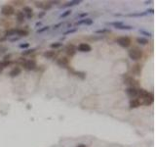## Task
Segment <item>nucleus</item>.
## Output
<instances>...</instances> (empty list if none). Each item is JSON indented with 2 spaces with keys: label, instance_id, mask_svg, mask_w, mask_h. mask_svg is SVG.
<instances>
[{
  "label": "nucleus",
  "instance_id": "34",
  "mask_svg": "<svg viewBox=\"0 0 156 147\" xmlns=\"http://www.w3.org/2000/svg\"><path fill=\"white\" fill-rule=\"evenodd\" d=\"M11 64V62L10 61H3L2 62V65H3V67L4 68H6V67H8V66Z\"/></svg>",
  "mask_w": 156,
  "mask_h": 147
},
{
  "label": "nucleus",
  "instance_id": "40",
  "mask_svg": "<svg viewBox=\"0 0 156 147\" xmlns=\"http://www.w3.org/2000/svg\"><path fill=\"white\" fill-rule=\"evenodd\" d=\"M45 14H46V12H41L40 14H38V18L40 19V18H42V17L45 16Z\"/></svg>",
  "mask_w": 156,
  "mask_h": 147
},
{
  "label": "nucleus",
  "instance_id": "32",
  "mask_svg": "<svg viewBox=\"0 0 156 147\" xmlns=\"http://www.w3.org/2000/svg\"><path fill=\"white\" fill-rule=\"evenodd\" d=\"M19 47L20 48H28L29 47V43H27V42H26V43H22V44H20L19 45Z\"/></svg>",
  "mask_w": 156,
  "mask_h": 147
},
{
  "label": "nucleus",
  "instance_id": "37",
  "mask_svg": "<svg viewBox=\"0 0 156 147\" xmlns=\"http://www.w3.org/2000/svg\"><path fill=\"white\" fill-rule=\"evenodd\" d=\"M10 58H11V55H10V54H9V55H6V56L4 57V61H9Z\"/></svg>",
  "mask_w": 156,
  "mask_h": 147
},
{
  "label": "nucleus",
  "instance_id": "9",
  "mask_svg": "<svg viewBox=\"0 0 156 147\" xmlns=\"http://www.w3.org/2000/svg\"><path fill=\"white\" fill-rule=\"evenodd\" d=\"M57 64L59 67L61 68H67L68 67V64H69V60L66 58V57H62L60 58L58 61H57Z\"/></svg>",
  "mask_w": 156,
  "mask_h": 147
},
{
  "label": "nucleus",
  "instance_id": "39",
  "mask_svg": "<svg viewBox=\"0 0 156 147\" xmlns=\"http://www.w3.org/2000/svg\"><path fill=\"white\" fill-rule=\"evenodd\" d=\"M51 6H52L51 4H48V5L45 4V6H44V10H49V9L51 8Z\"/></svg>",
  "mask_w": 156,
  "mask_h": 147
},
{
  "label": "nucleus",
  "instance_id": "13",
  "mask_svg": "<svg viewBox=\"0 0 156 147\" xmlns=\"http://www.w3.org/2000/svg\"><path fill=\"white\" fill-rule=\"evenodd\" d=\"M56 55H57V53H56L55 51H53V50H48V51H45V52L43 53V57L46 58V59H49V60L55 58Z\"/></svg>",
  "mask_w": 156,
  "mask_h": 147
},
{
  "label": "nucleus",
  "instance_id": "21",
  "mask_svg": "<svg viewBox=\"0 0 156 147\" xmlns=\"http://www.w3.org/2000/svg\"><path fill=\"white\" fill-rule=\"evenodd\" d=\"M146 15H148V14H147V12L145 11V12H139V13L128 14V15H126V16L127 17H144V16H146Z\"/></svg>",
  "mask_w": 156,
  "mask_h": 147
},
{
  "label": "nucleus",
  "instance_id": "42",
  "mask_svg": "<svg viewBox=\"0 0 156 147\" xmlns=\"http://www.w3.org/2000/svg\"><path fill=\"white\" fill-rule=\"evenodd\" d=\"M3 69H4V67H3V65H2V62H0V73H2Z\"/></svg>",
  "mask_w": 156,
  "mask_h": 147
},
{
  "label": "nucleus",
  "instance_id": "15",
  "mask_svg": "<svg viewBox=\"0 0 156 147\" xmlns=\"http://www.w3.org/2000/svg\"><path fill=\"white\" fill-rule=\"evenodd\" d=\"M125 83L128 84V85H130V87H135L138 84V82L134 78H127L125 80Z\"/></svg>",
  "mask_w": 156,
  "mask_h": 147
},
{
  "label": "nucleus",
  "instance_id": "26",
  "mask_svg": "<svg viewBox=\"0 0 156 147\" xmlns=\"http://www.w3.org/2000/svg\"><path fill=\"white\" fill-rule=\"evenodd\" d=\"M49 29H50V27H48V26L42 27L41 29H38V30H37V33H44V32H47V31H49Z\"/></svg>",
  "mask_w": 156,
  "mask_h": 147
},
{
  "label": "nucleus",
  "instance_id": "1",
  "mask_svg": "<svg viewBox=\"0 0 156 147\" xmlns=\"http://www.w3.org/2000/svg\"><path fill=\"white\" fill-rule=\"evenodd\" d=\"M128 56H129V58H130L131 60H133V61H139V60L141 59V57H142V52H141V50L139 48H133V49H131V50H129Z\"/></svg>",
  "mask_w": 156,
  "mask_h": 147
},
{
  "label": "nucleus",
  "instance_id": "36",
  "mask_svg": "<svg viewBox=\"0 0 156 147\" xmlns=\"http://www.w3.org/2000/svg\"><path fill=\"white\" fill-rule=\"evenodd\" d=\"M88 15L87 13H83V14H79V15H77L76 17H78V18H84V17H86Z\"/></svg>",
  "mask_w": 156,
  "mask_h": 147
},
{
  "label": "nucleus",
  "instance_id": "18",
  "mask_svg": "<svg viewBox=\"0 0 156 147\" xmlns=\"http://www.w3.org/2000/svg\"><path fill=\"white\" fill-rule=\"evenodd\" d=\"M130 108L131 109H134V108H138V107H140V100H138V99H133V100H131L130 101Z\"/></svg>",
  "mask_w": 156,
  "mask_h": 147
},
{
  "label": "nucleus",
  "instance_id": "22",
  "mask_svg": "<svg viewBox=\"0 0 156 147\" xmlns=\"http://www.w3.org/2000/svg\"><path fill=\"white\" fill-rule=\"evenodd\" d=\"M137 42L141 44V45H145V44L148 43V40L146 38H144V37H138L137 38Z\"/></svg>",
  "mask_w": 156,
  "mask_h": 147
},
{
  "label": "nucleus",
  "instance_id": "29",
  "mask_svg": "<svg viewBox=\"0 0 156 147\" xmlns=\"http://www.w3.org/2000/svg\"><path fill=\"white\" fill-rule=\"evenodd\" d=\"M76 31H77V29H76V28H74V29H69L68 31H66V32H64V33H63V34H64V35H67V34H70V33H75Z\"/></svg>",
  "mask_w": 156,
  "mask_h": 147
},
{
  "label": "nucleus",
  "instance_id": "20",
  "mask_svg": "<svg viewBox=\"0 0 156 147\" xmlns=\"http://www.w3.org/2000/svg\"><path fill=\"white\" fill-rule=\"evenodd\" d=\"M16 31H17V29H10V30H7L6 32H5V36L6 37H10V36H14L16 35Z\"/></svg>",
  "mask_w": 156,
  "mask_h": 147
},
{
  "label": "nucleus",
  "instance_id": "38",
  "mask_svg": "<svg viewBox=\"0 0 156 147\" xmlns=\"http://www.w3.org/2000/svg\"><path fill=\"white\" fill-rule=\"evenodd\" d=\"M19 39H20V37H19V36H17V37H13V38H11V39H10V41H11V42H13V41H17V40H19Z\"/></svg>",
  "mask_w": 156,
  "mask_h": 147
},
{
  "label": "nucleus",
  "instance_id": "45",
  "mask_svg": "<svg viewBox=\"0 0 156 147\" xmlns=\"http://www.w3.org/2000/svg\"><path fill=\"white\" fill-rule=\"evenodd\" d=\"M149 3H151V1H145V4H149Z\"/></svg>",
  "mask_w": 156,
  "mask_h": 147
},
{
  "label": "nucleus",
  "instance_id": "35",
  "mask_svg": "<svg viewBox=\"0 0 156 147\" xmlns=\"http://www.w3.org/2000/svg\"><path fill=\"white\" fill-rule=\"evenodd\" d=\"M62 23H59V24H56V25L53 27V29H54V30H58V29H59L60 27H62Z\"/></svg>",
  "mask_w": 156,
  "mask_h": 147
},
{
  "label": "nucleus",
  "instance_id": "5",
  "mask_svg": "<svg viewBox=\"0 0 156 147\" xmlns=\"http://www.w3.org/2000/svg\"><path fill=\"white\" fill-rule=\"evenodd\" d=\"M23 67L26 71H31L36 68V62L34 60H26V62L23 64Z\"/></svg>",
  "mask_w": 156,
  "mask_h": 147
},
{
  "label": "nucleus",
  "instance_id": "4",
  "mask_svg": "<svg viewBox=\"0 0 156 147\" xmlns=\"http://www.w3.org/2000/svg\"><path fill=\"white\" fill-rule=\"evenodd\" d=\"M131 38L130 37H128V36H122V37H119L118 39H117V43L120 45V46H122V47H124V48H127V47H129L130 45H131Z\"/></svg>",
  "mask_w": 156,
  "mask_h": 147
},
{
  "label": "nucleus",
  "instance_id": "2",
  "mask_svg": "<svg viewBox=\"0 0 156 147\" xmlns=\"http://www.w3.org/2000/svg\"><path fill=\"white\" fill-rule=\"evenodd\" d=\"M107 25L114 27L117 30H126V31H130V30H134L135 28L133 26H129V25H125L122 22H112V23H107Z\"/></svg>",
  "mask_w": 156,
  "mask_h": 147
},
{
  "label": "nucleus",
  "instance_id": "12",
  "mask_svg": "<svg viewBox=\"0 0 156 147\" xmlns=\"http://www.w3.org/2000/svg\"><path fill=\"white\" fill-rule=\"evenodd\" d=\"M21 73H22V69H21L20 67H15V68H13V69L10 71L9 76H10L11 78H15V77H18Z\"/></svg>",
  "mask_w": 156,
  "mask_h": 147
},
{
  "label": "nucleus",
  "instance_id": "8",
  "mask_svg": "<svg viewBox=\"0 0 156 147\" xmlns=\"http://www.w3.org/2000/svg\"><path fill=\"white\" fill-rule=\"evenodd\" d=\"M126 93L130 98H136L138 96V89L136 87H128L126 89Z\"/></svg>",
  "mask_w": 156,
  "mask_h": 147
},
{
  "label": "nucleus",
  "instance_id": "31",
  "mask_svg": "<svg viewBox=\"0 0 156 147\" xmlns=\"http://www.w3.org/2000/svg\"><path fill=\"white\" fill-rule=\"evenodd\" d=\"M35 6H36L37 8L44 9V6H45V4H44L43 2H35Z\"/></svg>",
  "mask_w": 156,
  "mask_h": 147
},
{
  "label": "nucleus",
  "instance_id": "11",
  "mask_svg": "<svg viewBox=\"0 0 156 147\" xmlns=\"http://www.w3.org/2000/svg\"><path fill=\"white\" fill-rule=\"evenodd\" d=\"M65 52H66V54H67L68 56L72 57V56L75 54V52H76V48L74 47L73 44H68V45L66 46V48H65Z\"/></svg>",
  "mask_w": 156,
  "mask_h": 147
},
{
  "label": "nucleus",
  "instance_id": "23",
  "mask_svg": "<svg viewBox=\"0 0 156 147\" xmlns=\"http://www.w3.org/2000/svg\"><path fill=\"white\" fill-rule=\"evenodd\" d=\"M34 51H35V48L26 49V50H25V51H23V52H22V55H23V56H27V55H30V54H32Z\"/></svg>",
  "mask_w": 156,
  "mask_h": 147
},
{
  "label": "nucleus",
  "instance_id": "28",
  "mask_svg": "<svg viewBox=\"0 0 156 147\" xmlns=\"http://www.w3.org/2000/svg\"><path fill=\"white\" fill-rule=\"evenodd\" d=\"M136 75H139L140 74V65H136L134 68H133V70H132Z\"/></svg>",
  "mask_w": 156,
  "mask_h": 147
},
{
  "label": "nucleus",
  "instance_id": "10",
  "mask_svg": "<svg viewBox=\"0 0 156 147\" xmlns=\"http://www.w3.org/2000/svg\"><path fill=\"white\" fill-rule=\"evenodd\" d=\"M94 21L92 19H89V18H85V19H82L80 21H78L75 23V26H81V25H86V26H91L93 25Z\"/></svg>",
  "mask_w": 156,
  "mask_h": 147
},
{
  "label": "nucleus",
  "instance_id": "24",
  "mask_svg": "<svg viewBox=\"0 0 156 147\" xmlns=\"http://www.w3.org/2000/svg\"><path fill=\"white\" fill-rule=\"evenodd\" d=\"M62 46V42H54V43H51L50 44V47L53 49H57V48H60Z\"/></svg>",
  "mask_w": 156,
  "mask_h": 147
},
{
  "label": "nucleus",
  "instance_id": "41",
  "mask_svg": "<svg viewBox=\"0 0 156 147\" xmlns=\"http://www.w3.org/2000/svg\"><path fill=\"white\" fill-rule=\"evenodd\" d=\"M59 3H60V1H51V2H50L51 5H52V4H55V5H56V4H59Z\"/></svg>",
  "mask_w": 156,
  "mask_h": 147
},
{
  "label": "nucleus",
  "instance_id": "6",
  "mask_svg": "<svg viewBox=\"0 0 156 147\" xmlns=\"http://www.w3.org/2000/svg\"><path fill=\"white\" fill-rule=\"evenodd\" d=\"M78 51L79 52H82V53H88L92 50V47L90 44L88 43H80L79 46H78Z\"/></svg>",
  "mask_w": 156,
  "mask_h": 147
},
{
  "label": "nucleus",
  "instance_id": "27",
  "mask_svg": "<svg viewBox=\"0 0 156 147\" xmlns=\"http://www.w3.org/2000/svg\"><path fill=\"white\" fill-rule=\"evenodd\" d=\"M140 33L142 34V35H144V36H148V37L152 36V33H148V32H146V31H144V30H140Z\"/></svg>",
  "mask_w": 156,
  "mask_h": 147
},
{
  "label": "nucleus",
  "instance_id": "25",
  "mask_svg": "<svg viewBox=\"0 0 156 147\" xmlns=\"http://www.w3.org/2000/svg\"><path fill=\"white\" fill-rule=\"evenodd\" d=\"M70 14H71V10H66V11H64L63 13H62V14L60 15V19H62V18H66V17L69 16Z\"/></svg>",
  "mask_w": 156,
  "mask_h": 147
},
{
  "label": "nucleus",
  "instance_id": "3",
  "mask_svg": "<svg viewBox=\"0 0 156 147\" xmlns=\"http://www.w3.org/2000/svg\"><path fill=\"white\" fill-rule=\"evenodd\" d=\"M1 13H2V15H4V16H12V15H14L15 14V9H14V7L13 6H11V5H4L2 8H1Z\"/></svg>",
  "mask_w": 156,
  "mask_h": 147
},
{
  "label": "nucleus",
  "instance_id": "30",
  "mask_svg": "<svg viewBox=\"0 0 156 147\" xmlns=\"http://www.w3.org/2000/svg\"><path fill=\"white\" fill-rule=\"evenodd\" d=\"M110 31L107 29H102V30H98V31H95V33H109Z\"/></svg>",
  "mask_w": 156,
  "mask_h": 147
},
{
  "label": "nucleus",
  "instance_id": "44",
  "mask_svg": "<svg viewBox=\"0 0 156 147\" xmlns=\"http://www.w3.org/2000/svg\"><path fill=\"white\" fill-rule=\"evenodd\" d=\"M76 147H86V145L85 144H78Z\"/></svg>",
  "mask_w": 156,
  "mask_h": 147
},
{
  "label": "nucleus",
  "instance_id": "7",
  "mask_svg": "<svg viewBox=\"0 0 156 147\" xmlns=\"http://www.w3.org/2000/svg\"><path fill=\"white\" fill-rule=\"evenodd\" d=\"M138 96L140 98H142L143 100H145V99L151 97V96H153V95H152V93L146 91L145 89H138Z\"/></svg>",
  "mask_w": 156,
  "mask_h": 147
},
{
  "label": "nucleus",
  "instance_id": "43",
  "mask_svg": "<svg viewBox=\"0 0 156 147\" xmlns=\"http://www.w3.org/2000/svg\"><path fill=\"white\" fill-rule=\"evenodd\" d=\"M40 26H41V22H38V23H36V25H35L36 28H38V27H40Z\"/></svg>",
  "mask_w": 156,
  "mask_h": 147
},
{
  "label": "nucleus",
  "instance_id": "19",
  "mask_svg": "<svg viewBox=\"0 0 156 147\" xmlns=\"http://www.w3.org/2000/svg\"><path fill=\"white\" fill-rule=\"evenodd\" d=\"M16 34L19 36H27L28 35V31L24 30V29H17Z\"/></svg>",
  "mask_w": 156,
  "mask_h": 147
},
{
  "label": "nucleus",
  "instance_id": "14",
  "mask_svg": "<svg viewBox=\"0 0 156 147\" xmlns=\"http://www.w3.org/2000/svg\"><path fill=\"white\" fill-rule=\"evenodd\" d=\"M16 18H17V21L19 23H24L25 22V19H26V15L24 14L23 11H17L16 13Z\"/></svg>",
  "mask_w": 156,
  "mask_h": 147
},
{
  "label": "nucleus",
  "instance_id": "17",
  "mask_svg": "<svg viewBox=\"0 0 156 147\" xmlns=\"http://www.w3.org/2000/svg\"><path fill=\"white\" fill-rule=\"evenodd\" d=\"M82 1L81 0H72V1H69L67 3H65L64 5H62V8H66V7H72V6H75V5H79Z\"/></svg>",
  "mask_w": 156,
  "mask_h": 147
},
{
  "label": "nucleus",
  "instance_id": "16",
  "mask_svg": "<svg viewBox=\"0 0 156 147\" xmlns=\"http://www.w3.org/2000/svg\"><path fill=\"white\" fill-rule=\"evenodd\" d=\"M24 14L25 15H26V18L27 19H31L32 17H33V11H32V9H31L30 7H24Z\"/></svg>",
  "mask_w": 156,
  "mask_h": 147
},
{
  "label": "nucleus",
  "instance_id": "33",
  "mask_svg": "<svg viewBox=\"0 0 156 147\" xmlns=\"http://www.w3.org/2000/svg\"><path fill=\"white\" fill-rule=\"evenodd\" d=\"M75 74H76V76L81 77V79H84V78L86 77V74H85V73H83V72H77V73H75Z\"/></svg>",
  "mask_w": 156,
  "mask_h": 147
}]
</instances>
